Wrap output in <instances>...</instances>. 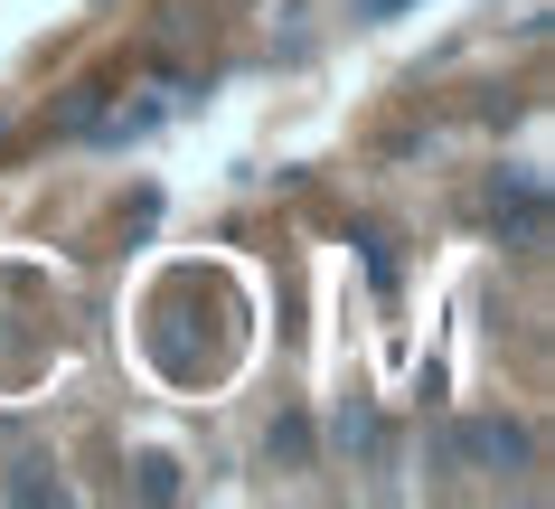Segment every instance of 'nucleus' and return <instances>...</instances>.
<instances>
[{"instance_id": "obj_4", "label": "nucleus", "mask_w": 555, "mask_h": 509, "mask_svg": "<svg viewBox=\"0 0 555 509\" xmlns=\"http://www.w3.org/2000/svg\"><path fill=\"white\" fill-rule=\"evenodd\" d=\"M396 10H405V0H358V20H396Z\"/></svg>"}, {"instance_id": "obj_2", "label": "nucleus", "mask_w": 555, "mask_h": 509, "mask_svg": "<svg viewBox=\"0 0 555 509\" xmlns=\"http://www.w3.org/2000/svg\"><path fill=\"white\" fill-rule=\"evenodd\" d=\"M490 208H499V227H518L527 245L546 237V189L527 180V170H518V180H499V189H490Z\"/></svg>"}, {"instance_id": "obj_1", "label": "nucleus", "mask_w": 555, "mask_h": 509, "mask_svg": "<svg viewBox=\"0 0 555 509\" xmlns=\"http://www.w3.org/2000/svg\"><path fill=\"white\" fill-rule=\"evenodd\" d=\"M434 453L442 462H480V472H518L537 444H527V424H508V416H462V424L434 434Z\"/></svg>"}, {"instance_id": "obj_3", "label": "nucleus", "mask_w": 555, "mask_h": 509, "mask_svg": "<svg viewBox=\"0 0 555 509\" xmlns=\"http://www.w3.org/2000/svg\"><path fill=\"white\" fill-rule=\"evenodd\" d=\"M142 491H151V500H170V491H179V462H160V453H151V462H142Z\"/></svg>"}]
</instances>
